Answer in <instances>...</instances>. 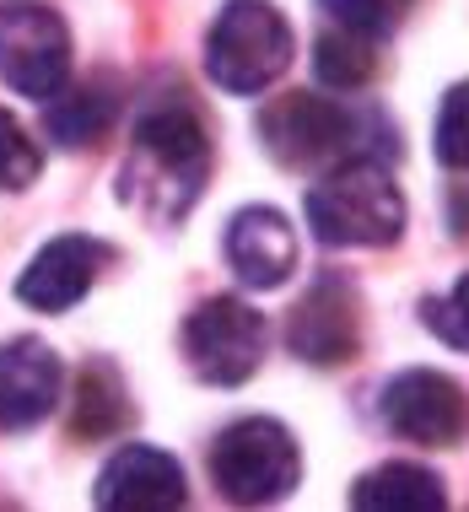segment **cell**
<instances>
[{
	"mask_svg": "<svg viewBox=\"0 0 469 512\" xmlns=\"http://www.w3.org/2000/svg\"><path fill=\"white\" fill-rule=\"evenodd\" d=\"M286 345L308 367H340L362 351V297L346 275H319L286 318Z\"/></svg>",
	"mask_w": 469,
	"mask_h": 512,
	"instance_id": "cell-9",
	"label": "cell"
},
{
	"mask_svg": "<svg viewBox=\"0 0 469 512\" xmlns=\"http://www.w3.org/2000/svg\"><path fill=\"white\" fill-rule=\"evenodd\" d=\"M0 81L44 103L71 81V27L49 6H0Z\"/></svg>",
	"mask_w": 469,
	"mask_h": 512,
	"instance_id": "cell-7",
	"label": "cell"
},
{
	"mask_svg": "<svg viewBox=\"0 0 469 512\" xmlns=\"http://www.w3.org/2000/svg\"><path fill=\"white\" fill-rule=\"evenodd\" d=\"M319 6L329 11L335 27H351V33H367V38H389L410 17L416 0H319Z\"/></svg>",
	"mask_w": 469,
	"mask_h": 512,
	"instance_id": "cell-19",
	"label": "cell"
},
{
	"mask_svg": "<svg viewBox=\"0 0 469 512\" xmlns=\"http://www.w3.org/2000/svg\"><path fill=\"white\" fill-rule=\"evenodd\" d=\"M98 507L103 512H173L189 502L184 491V469L173 464V453L146 448V442H130L114 459L103 464L98 475Z\"/></svg>",
	"mask_w": 469,
	"mask_h": 512,
	"instance_id": "cell-10",
	"label": "cell"
},
{
	"mask_svg": "<svg viewBox=\"0 0 469 512\" xmlns=\"http://www.w3.org/2000/svg\"><path fill=\"white\" fill-rule=\"evenodd\" d=\"M227 265L238 270L243 286L254 292H275L292 281L297 270V232L275 205H243L227 221Z\"/></svg>",
	"mask_w": 469,
	"mask_h": 512,
	"instance_id": "cell-11",
	"label": "cell"
},
{
	"mask_svg": "<svg viewBox=\"0 0 469 512\" xmlns=\"http://www.w3.org/2000/svg\"><path fill=\"white\" fill-rule=\"evenodd\" d=\"M421 324L453 351H469V275H459L443 297L421 302Z\"/></svg>",
	"mask_w": 469,
	"mask_h": 512,
	"instance_id": "cell-21",
	"label": "cell"
},
{
	"mask_svg": "<svg viewBox=\"0 0 469 512\" xmlns=\"http://www.w3.org/2000/svg\"><path fill=\"white\" fill-rule=\"evenodd\" d=\"M292 54V27L270 0H227L205 33V71L232 98H254V92L275 87Z\"/></svg>",
	"mask_w": 469,
	"mask_h": 512,
	"instance_id": "cell-3",
	"label": "cell"
},
{
	"mask_svg": "<svg viewBox=\"0 0 469 512\" xmlns=\"http://www.w3.org/2000/svg\"><path fill=\"white\" fill-rule=\"evenodd\" d=\"M313 71L329 92H362L372 76H378V38L351 33V27H329V33L313 44Z\"/></svg>",
	"mask_w": 469,
	"mask_h": 512,
	"instance_id": "cell-17",
	"label": "cell"
},
{
	"mask_svg": "<svg viewBox=\"0 0 469 512\" xmlns=\"http://www.w3.org/2000/svg\"><path fill=\"white\" fill-rule=\"evenodd\" d=\"M367 119L340 98H319V92H281L259 108V146L270 151L281 168H335L346 157H362ZM378 146V141H367Z\"/></svg>",
	"mask_w": 469,
	"mask_h": 512,
	"instance_id": "cell-4",
	"label": "cell"
},
{
	"mask_svg": "<svg viewBox=\"0 0 469 512\" xmlns=\"http://www.w3.org/2000/svg\"><path fill=\"white\" fill-rule=\"evenodd\" d=\"M60 383V356L44 340H6L0 345V426H11V432L38 426L60 405Z\"/></svg>",
	"mask_w": 469,
	"mask_h": 512,
	"instance_id": "cell-12",
	"label": "cell"
},
{
	"mask_svg": "<svg viewBox=\"0 0 469 512\" xmlns=\"http://www.w3.org/2000/svg\"><path fill=\"white\" fill-rule=\"evenodd\" d=\"M383 421L394 437L416 442V448H459L469 437V394L448 372L410 367L383 389Z\"/></svg>",
	"mask_w": 469,
	"mask_h": 512,
	"instance_id": "cell-8",
	"label": "cell"
},
{
	"mask_svg": "<svg viewBox=\"0 0 469 512\" xmlns=\"http://www.w3.org/2000/svg\"><path fill=\"white\" fill-rule=\"evenodd\" d=\"M356 512H437L448 507V491L421 464H378L351 486Z\"/></svg>",
	"mask_w": 469,
	"mask_h": 512,
	"instance_id": "cell-15",
	"label": "cell"
},
{
	"mask_svg": "<svg viewBox=\"0 0 469 512\" xmlns=\"http://www.w3.org/2000/svg\"><path fill=\"white\" fill-rule=\"evenodd\" d=\"M432 151L437 162L453 173H469V81L448 87L443 108H437V130H432Z\"/></svg>",
	"mask_w": 469,
	"mask_h": 512,
	"instance_id": "cell-18",
	"label": "cell"
},
{
	"mask_svg": "<svg viewBox=\"0 0 469 512\" xmlns=\"http://www.w3.org/2000/svg\"><path fill=\"white\" fill-rule=\"evenodd\" d=\"M130 421V399H124V383L108 362H92L76 383V415H71V432L87 437V442H103L124 432Z\"/></svg>",
	"mask_w": 469,
	"mask_h": 512,
	"instance_id": "cell-16",
	"label": "cell"
},
{
	"mask_svg": "<svg viewBox=\"0 0 469 512\" xmlns=\"http://www.w3.org/2000/svg\"><path fill=\"white\" fill-rule=\"evenodd\" d=\"M211 480L232 507H270L302 480V448L270 415L232 421L211 448Z\"/></svg>",
	"mask_w": 469,
	"mask_h": 512,
	"instance_id": "cell-5",
	"label": "cell"
},
{
	"mask_svg": "<svg viewBox=\"0 0 469 512\" xmlns=\"http://www.w3.org/2000/svg\"><path fill=\"white\" fill-rule=\"evenodd\" d=\"M103 259H108V248L92 243V238H54V243L38 248L33 265L22 270L17 297L38 313H65L92 292Z\"/></svg>",
	"mask_w": 469,
	"mask_h": 512,
	"instance_id": "cell-13",
	"label": "cell"
},
{
	"mask_svg": "<svg viewBox=\"0 0 469 512\" xmlns=\"http://www.w3.org/2000/svg\"><path fill=\"white\" fill-rule=\"evenodd\" d=\"M114 114H119V103H114L108 81H65L54 98H44V130L65 151L98 146L114 130Z\"/></svg>",
	"mask_w": 469,
	"mask_h": 512,
	"instance_id": "cell-14",
	"label": "cell"
},
{
	"mask_svg": "<svg viewBox=\"0 0 469 512\" xmlns=\"http://www.w3.org/2000/svg\"><path fill=\"white\" fill-rule=\"evenodd\" d=\"M308 227L329 248H389L405 232V195L378 157L335 162L308 189Z\"/></svg>",
	"mask_w": 469,
	"mask_h": 512,
	"instance_id": "cell-2",
	"label": "cell"
},
{
	"mask_svg": "<svg viewBox=\"0 0 469 512\" xmlns=\"http://www.w3.org/2000/svg\"><path fill=\"white\" fill-rule=\"evenodd\" d=\"M211 178V135L189 103H157L135 119L130 157L119 168V200L146 221L168 227L195 211Z\"/></svg>",
	"mask_w": 469,
	"mask_h": 512,
	"instance_id": "cell-1",
	"label": "cell"
},
{
	"mask_svg": "<svg viewBox=\"0 0 469 512\" xmlns=\"http://www.w3.org/2000/svg\"><path fill=\"white\" fill-rule=\"evenodd\" d=\"M38 168H44V151H38V141L6 114V108H0V189H6V195H17V189H27L38 178Z\"/></svg>",
	"mask_w": 469,
	"mask_h": 512,
	"instance_id": "cell-20",
	"label": "cell"
},
{
	"mask_svg": "<svg viewBox=\"0 0 469 512\" xmlns=\"http://www.w3.org/2000/svg\"><path fill=\"white\" fill-rule=\"evenodd\" d=\"M184 356L195 378L238 389L265 362V313H254L243 297H205L184 318Z\"/></svg>",
	"mask_w": 469,
	"mask_h": 512,
	"instance_id": "cell-6",
	"label": "cell"
}]
</instances>
